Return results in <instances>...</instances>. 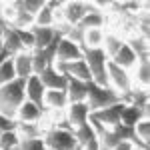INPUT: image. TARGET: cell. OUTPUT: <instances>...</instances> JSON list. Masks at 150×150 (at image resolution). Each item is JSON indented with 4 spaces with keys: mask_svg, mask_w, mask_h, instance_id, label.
Here are the masks:
<instances>
[{
    "mask_svg": "<svg viewBox=\"0 0 150 150\" xmlns=\"http://www.w3.org/2000/svg\"><path fill=\"white\" fill-rule=\"evenodd\" d=\"M24 100H26V96H24L22 78H16V80L0 86V114L2 116L16 120V112Z\"/></svg>",
    "mask_w": 150,
    "mask_h": 150,
    "instance_id": "cell-1",
    "label": "cell"
},
{
    "mask_svg": "<svg viewBox=\"0 0 150 150\" xmlns=\"http://www.w3.org/2000/svg\"><path fill=\"white\" fill-rule=\"evenodd\" d=\"M88 116H90V110H88V104L86 102H72L64 110V120L70 124L72 130L84 126L88 122Z\"/></svg>",
    "mask_w": 150,
    "mask_h": 150,
    "instance_id": "cell-10",
    "label": "cell"
},
{
    "mask_svg": "<svg viewBox=\"0 0 150 150\" xmlns=\"http://www.w3.org/2000/svg\"><path fill=\"white\" fill-rule=\"evenodd\" d=\"M16 150H46L44 140L42 138H34V140H20Z\"/></svg>",
    "mask_w": 150,
    "mask_h": 150,
    "instance_id": "cell-32",
    "label": "cell"
},
{
    "mask_svg": "<svg viewBox=\"0 0 150 150\" xmlns=\"http://www.w3.org/2000/svg\"><path fill=\"white\" fill-rule=\"evenodd\" d=\"M110 150H136V146L130 142V140H120L118 144H114Z\"/></svg>",
    "mask_w": 150,
    "mask_h": 150,
    "instance_id": "cell-34",
    "label": "cell"
},
{
    "mask_svg": "<svg viewBox=\"0 0 150 150\" xmlns=\"http://www.w3.org/2000/svg\"><path fill=\"white\" fill-rule=\"evenodd\" d=\"M44 118V110H40L36 104L24 100L16 112V122H26V124H34V122H40Z\"/></svg>",
    "mask_w": 150,
    "mask_h": 150,
    "instance_id": "cell-15",
    "label": "cell"
},
{
    "mask_svg": "<svg viewBox=\"0 0 150 150\" xmlns=\"http://www.w3.org/2000/svg\"><path fill=\"white\" fill-rule=\"evenodd\" d=\"M86 94H88V82H80V80H74V78H68V82H66L68 104L86 102Z\"/></svg>",
    "mask_w": 150,
    "mask_h": 150,
    "instance_id": "cell-22",
    "label": "cell"
},
{
    "mask_svg": "<svg viewBox=\"0 0 150 150\" xmlns=\"http://www.w3.org/2000/svg\"><path fill=\"white\" fill-rule=\"evenodd\" d=\"M110 62H114L116 66H120V68L126 70V72H132V68L138 64V58H136V54H134V52L128 48V44L124 42V46L110 58Z\"/></svg>",
    "mask_w": 150,
    "mask_h": 150,
    "instance_id": "cell-20",
    "label": "cell"
},
{
    "mask_svg": "<svg viewBox=\"0 0 150 150\" xmlns=\"http://www.w3.org/2000/svg\"><path fill=\"white\" fill-rule=\"evenodd\" d=\"M46 0H12V6L16 12H26V14H32L36 16L40 8L44 6Z\"/></svg>",
    "mask_w": 150,
    "mask_h": 150,
    "instance_id": "cell-27",
    "label": "cell"
},
{
    "mask_svg": "<svg viewBox=\"0 0 150 150\" xmlns=\"http://www.w3.org/2000/svg\"><path fill=\"white\" fill-rule=\"evenodd\" d=\"M106 24H108V14L102 12L100 8H96V4L92 2V10L86 12L84 18H82L76 26H78L80 30H90V28H102L104 30Z\"/></svg>",
    "mask_w": 150,
    "mask_h": 150,
    "instance_id": "cell-13",
    "label": "cell"
},
{
    "mask_svg": "<svg viewBox=\"0 0 150 150\" xmlns=\"http://www.w3.org/2000/svg\"><path fill=\"white\" fill-rule=\"evenodd\" d=\"M134 136L142 142V144H148L150 146V118H140L138 122L132 126Z\"/></svg>",
    "mask_w": 150,
    "mask_h": 150,
    "instance_id": "cell-28",
    "label": "cell"
},
{
    "mask_svg": "<svg viewBox=\"0 0 150 150\" xmlns=\"http://www.w3.org/2000/svg\"><path fill=\"white\" fill-rule=\"evenodd\" d=\"M104 32L102 28H90V30H84V38H82V48H102L104 42Z\"/></svg>",
    "mask_w": 150,
    "mask_h": 150,
    "instance_id": "cell-25",
    "label": "cell"
},
{
    "mask_svg": "<svg viewBox=\"0 0 150 150\" xmlns=\"http://www.w3.org/2000/svg\"><path fill=\"white\" fill-rule=\"evenodd\" d=\"M118 102H122V96L116 94L112 88H108V86H98V84H94V82H88L86 104H88L90 114L102 110V108H108V106H112V104H118Z\"/></svg>",
    "mask_w": 150,
    "mask_h": 150,
    "instance_id": "cell-3",
    "label": "cell"
},
{
    "mask_svg": "<svg viewBox=\"0 0 150 150\" xmlns=\"http://www.w3.org/2000/svg\"><path fill=\"white\" fill-rule=\"evenodd\" d=\"M122 46H124V36L120 34V32H116V30H106V32H104L102 50H104V54L108 56V60L114 56Z\"/></svg>",
    "mask_w": 150,
    "mask_h": 150,
    "instance_id": "cell-23",
    "label": "cell"
},
{
    "mask_svg": "<svg viewBox=\"0 0 150 150\" xmlns=\"http://www.w3.org/2000/svg\"><path fill=\"white\" fill-rule=\"evenodd\" d=\"M54 68L60 74H64L66 78H74V80H80V82H92L88 66L82 58L80 60H72V62H64V64H54Z\"/></svg>",
    "mask_w": 150,
    "mask_h": 150,
    "instance_id": "cell-8",
    "label": "cell"
},
{
    "mask_svg": "<svg viewBox=\"0 0 150 150\" xmlns=\"http://www.w3.org/2000/svg\"><path fill=\"white\" fill-rule=\"evenodd\" d=\"M30 32L34 36V50H42L52 44V40L58 36V32L54 28H40V26H32Z\"/></svg>",
    "mask_w": 150,
    "mask_h": 150,
    "instance_id": "cell-24",
    "label": "cell"
},
{
    "mask_svg": "<svg viewBox=\"0 0 150 150\" xmlns=\"http://www.w3.org/2000/svg\"><path fill=\"white\" fill-rule=\"evenodd\" d=\"M82 58V48L74 42H70L68 38H60L54 54V64H64V62H72V60H80Z\"/></svg>",
    "mask_w": 150,
    "mask_h": 150,
    "instance_id": "cell-11",
    "label": "cell"
},
{
    "mask_svg": "<svg viewBox=\"0 0 150 150\" xmlns=\"http://www.w3.org/2000/svg\"><path fill=\"white\" fill-rule=\"evenodd\" d=\"M46 132L44 122H34V124H26V122H16V134L20 136V140H34L42 138Z\"/></svg>",
    "mask_w": 150,
    "mask_h": 150,
    "instance_id": "cell-21",
    "label": "cell"
},
{
    "mask_svg": "<svg viewBox=\"0 0 150 150\" xmlns=\"http://www.w3.org/2000/svg\"><path fill=\"white\" fill-rule=\"evenodd\" d=\"M20 144V136L16 134V130H8L0 134V150H16Z\"/></svg>",
    "mask_w": 150,
    "mask_h": 150,
    "instance_id": "cell-30",
    "label": "cell"
},
{
    "mask_svg": "<svg viewBox=\"0 0 150 150\" xmlns=\"http://www.w3.org/2000/svg\"><path fill=\"white\" fill-rule=\"evenodd\" d=\"M60 10V8H58ZM54 8L48 6V2H44V6L40 8V12L34 16V26H40V28H52L54 22H56V16H54Z\"/></svg>",
    "mask_w": 150,
    "mask_h": 150,
    "instance_id": "cell-26",
    "label": "cell"
},
{
    "mask_svg": "<svg viewBox=\"0 0 150 150\" xmlns=\"http://www.w3.org/2000/svg\"><path fill=\"white\" fill-rule=\"evenodd\" d=\"M124 42L128 44V48L136 54L138 62H150V46H148V40L140 38L138 34H130L124 38Z\"/></svg>",
    "mask_w": 150,
    "mask_h": 150,
    "instance_id": "cell-18",
    "label": "cell"
},
{
    "mask_svg": "<svg viewBox=\"0 0 150 150\" xmlns=\"http://www.w3.org/2000/svg\"><path fill=\"white\" fill-rule=\"evenodd\" d=\"M44 146L46 150H76V138L72 134V130H64V128L50 126L44 132Z\"/></svg>",
    "mask_w": 150,
    "mask_h": 150,
    "instance_id": "cell-4",
    "label": "cell"
},
{
    "mask_svg": "<svg viewBox=\"0 0 150 150\" xmlns=\"http://www.w3.org/2000/svg\"><path fill=\"white\" fill-rule=\"evenodd\" d=\"M124 106H126L124 102H118V104L108 106V108H102L98 112H92L90 116H92L94 120H98L106 130H112V128H116L122 122V110H124Z\"/></svg>",
    "mask_w": 150,
    "mask_h": 150,
    "instance_id": "cell-7",
    "label": "cell"
},
{
    "mask_svg": "<svg viewBox=\"0 0 150 150\" xmlns=\"http://www.w3.org/2000/svg\"><path fill=\"white\" fill-rule=\"evenodd\" d=\"M78 150H100V142H98V138H92V140H88L86 144L78 146Z\"/></svg>",
    "mask_w": 150,
    "mask_h": 150,
    "instance_id": "cell-35",
    "label": "cell"
},
{
    "mask_svg": "<svg viewBox=\"0 0 150 150\" xmlns=\"http://www.w3.org/2000/svg\"><path fill=\"white\" fill-rule=\"evenodd\" d=\"M130 78H132V88H136V90H148L150 62H138L132 68V72H130Z\"/></svg>",
    "mask_w": 150,
    "mask_h": 150,
    "instance_id": "cell-16",
    "label": "cell"
},
{
    "mask_svg": "<svg viewBox=\"0 0 150 150\" xmlns=\"http://www.w3.org/2000/svg\"><path fill=\"white\" fill-rule=\"evenodd\" d=\"M0 46L8 56H16L18 52H24V46L20 42V38H18V34H16V30L10 28V26L4 30V34L0 38Z\"/></svg>",
    "mask_w": 150,
    "mask_h": 150,
    "instance_id": "cell-17",
    "label": "cell"
},
{
    "mask_svg": "<svg viewBox=\"0 0 150 150\" xmlns=\"http://www.w3.org/2000/svg\"><path fill=\"white\" fill-rule=\"evenodd\" d=\"M38 78H40L42 86H44L46 90H66V82H68V78H66L64 74H60L54 66L44 68L40 74H38Z\"/></svg>",
    "mask_w": 150,
    "mask_h": 150,
    "instance_id": "cell-12",
    "label": "cell"
},
{
    "mask_svg": "<svg viewBox=\"0 0 150 150\" xmlns=\"http://www.w3.org/2000/svg\"><path fill=\"white\" fill-rule=\"evenodd\" d=\"M68 106L66 90H46L44 92V110L46 112H64Z\"/></svg>",
    "mask_w": 150,
    "mask_h": 150,
    "instance_id": "cell-14",
    "label": "cell"
},
{
    "mask_svg": "<svg viewBox=\"0 0 150 150\" xmlns=\"http://www.w3.org/2000/svg\"><path fill=\"white\" fill-rule=\"evenodd\" d=\"M82 60L88 66L90 80L98 86H108V56L102 48H82Z\"/></svg>",
    "mask_w": 150,
    "mask_h": 150,
    "instance_id": "cell-2",
    "label": "cell"
},
{
    "mask_svg": "<svg viewBox=\"0 0 150 150\" xmlns=\"http://www.w3.org/2000/svg\"><path fill=\"white\" fill-rule=\"evenodd\" d=\"M12 64H14V72L16 78L26 80L28 76H32V54L30 52H18L16 56H12Z\"/></svg>",
    "mask_w": 150,
    "mask_h": 150,
    "instance_id": "cell-19",
    "label": "cell"
},
{
    "mask_svg": "<svg viewBox=\"0 0 150 150\" xmlns=\"http://www.w3.org/2000/svg\"><path fill=\"white\" fill-rule=\"evenodd\" d=\"M32 26H34V16L26 14V12H16L10 22V28L14 30H30Z\"/></svg>",
    "mask_w": 150,
    "mask_h": 150,
    "instance_id": "cell-29",
    "label": "cell"
},
{
    "mask_svg": "<svg viewBox=\"0 0 150 150\" xmlns=\"http://www.w3.org/2000/svg\"><path fill=\"white\" fill-rule=\"evenodd\" d=\"M0 54H2V46H0Z\"/></svg>",
    "mask_w": 150,
    "mask_h": 150,
    "instance_id": "cell-36",
    "label": "cell"
},
{
    "mask_svg": "<svg viewBox=\"0 0 150 150\" xmlns=\"http://www.w3.org/2000/svg\"><path fill=\"white\" fill-rule=\"evenodd\" d=\"M44 92H46V88L42 86V82H40V78L36 74L28 76L24 80V96H26V100L36 104L40 110H44ZM44 114H46V110H44Z\"/></svg>",
    "mask_w": 150,
    "mask_h": 150,
    "instance_id": "cell-9",
    "label": "cell"
},
{
    "mask_svg": "<svg viewBox=\"0 0 150 150\" xmlns=\"http://www.w3.org/2000/svg\"><path fill=\"white\" fill-rule=\"evenodd\" d=\"M92 10V2H84V0H68V2H62V8H60V18L62 22H66L68 26H76L84 18L86 12Z\"/></svg>",
    "mask_w": 150,
    "mask_h": 150,
    "instance_id": "cell-6",
    "label": "cell"
},
{
    "mask_svg": "<svg viewBox=\"0 0 150 150\" xmlns=\"http://www.w3.org/2000/svg\"><path fill=\"white\" fill-rule=\"evenodd\" d=\"M108 88H112L116 94L124 96L132 92V78H130V72L122 70L120 66H116L114 62L108 60Z\"/></svg>",
    "mask_w": 150,
    "mask_h": 150,
    "instance_id": "cell-5",
    "label": "cell"
},
{
    "mask_svg": "<svg viewBox=\"0 0 150 150\" xmlns=\"http://www.w3.org/2000/svg\"><path fill=\"white\" fill-rule=\"evenodd\" d=\"M72 134H74V138H76V144H78V146L86 144L88 140L96 138V134H94L92 126H90L88 122H86L84 126H80V128H74V130H72Z\"/></svg>",
    "mask_w": 150,
    "mask_h": 150,
    "instance_id": "cell-31",
    "label": "cell"
},
{
    "mask_svg": "<svg viewBox=\"0 0 150 150\" xmlns=\"http://www.w3.org/2000/svg\"><path fill=\"white\" fill-rule=\"evenodd\" d=\"M8 130H16V120L6 118V116L0 114V134L2 132H8Z\"/></svg>",
    "mask_w": 150,
    "mask_h": 150,
    "instance_id": "cell-33",
    "label": "cell"
}]
</instances>
